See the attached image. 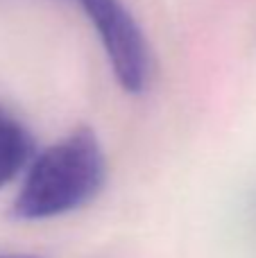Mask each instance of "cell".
I'll return each mask as SVG.
<instances>
[{"label": "cell", "mask_w": 256, "mask_h": 258, "mask_svg": "<svg viewBox=\"0 0 256 258\" xmlns=\"http://www.w3.org/2000/svg\"><path fill=\"white\" fill-rule=\"evenodd\" d=\"M107 163L91 129H77L45 147L25 170L14 202L21 220H48L89 204L104 186Z\"/></svg>", "instance_id": "1"}, {"label": "cell", "mask_w": 256, "mask_h": 258, "mask_svg": "<svg viewBox=\"0 0 256 258\" xmlns=\"http://www.w3.org/2000/svg\"><path fill=\"white\" fill-rule=\"evenodd\" d=\"M98 32L111 71L127 93H141L150 75V52L139 23L122 0H77Z\"/></svg>", "instance_id": "2"}, {"label": "cell", "mask_w": 256, "mask_h": 258, "mask_svg": "<svg viewBox=\"0 0 256 258\" xmlns=\"http://www.w3.org/2000/svg\"><path fill=\"white\" fill-rule=\"evenodd\" d=\"M34 159L30 132L7 111H0V188L12 183Z\"/></svg>", "instance_id": "3"}, {"label": "cell", "mask_w": 256, "mask_h": 258, "mask_svg": "<svg viewBox=\"0 0 256 258\" xmlns=\"http://www.w3.org/2000/svg\"><path fill=\"white\" fill-rule=\"evenodd\" d=\"M0 258H36V256H21V254H16V256H0Z\"/></svg>", "instance_id": "4"}]
</instances>
